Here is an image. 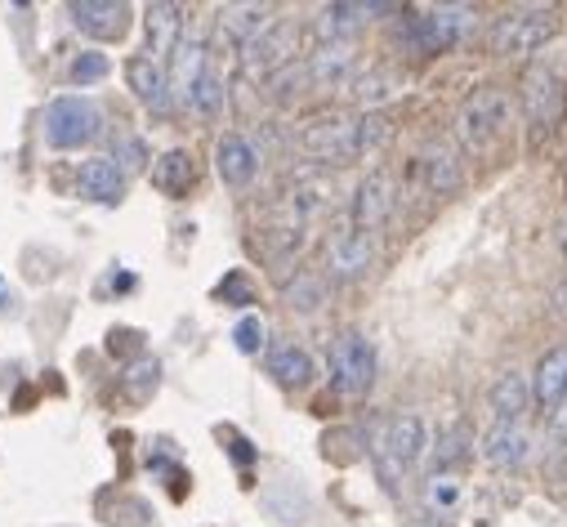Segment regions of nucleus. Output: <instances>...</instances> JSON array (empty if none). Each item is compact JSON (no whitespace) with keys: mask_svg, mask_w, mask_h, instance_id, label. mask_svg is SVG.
Instances as JSON below:
<instances>
[{"mask_svg":"<svg viewBox=\"0 0 567 527\" xmlns=\"http://www.w3.org/2000/svg\"><path fill=\"white\" fill-rule=\"evenodd\" d=\"M112 162L130 175V170H144L153 157H148V148H144V140H138V135H130V130H121V135H116V148H112Z\"/></svg>","mask_w":567,"mask_h":527,"instance_id":"34","label":"nucleus"},{"mask_svg":"<svg viewBox=\"0 0 567 527\" xmlns=\"http://www.w3.org/2000/svg\"><path fill=\"white\" fill-rule=\"evenodd\" d=\"M103 135V112L81 94H59L45 107V140L50 148H85Z\"/></svg>","mask_w":567,"mask_h":527,"instance_id":"6","label":"nucleus"},{"mask_svg":"<svg viewBox=\"0 0 567 527\" xmlns=\"http://www.w3.org/2000/svg\"><path fill=\"white\" fill-rule=\"evenodd\" d=\"M331 206V184L327 179H300L281 197V215H287V228H305L309 219H318Z\"/></svg>","mask_w":567,"mask_h":527,"instance_id":"22","label":"nucleus"},{"mask_svg":"<svg viewBox=\"0 0 567 527\" xmlns=\"http://www.w3.org/2000/svg\"><path fill=\"white\" fill-rule=\"evenodd\" d=\"M398 210V184L389 170H367L349 197V224L362 232H380Z\"/></svg>","mask_w":567,"mask_h":527,"instance_id":"9","label":"nucleus"},{"mask_svg":"<svg viewBox=\"0 0 567 527\" xmlns=\"http://www.w3.org/2000/svg\"><path fill=\"white\" fill-rule=\"evenodd\" d=\"M219 32L228 37V41H237L241 50L255 41V37H264L277 19H272V6H224L219 10Z\"/></svg>","mask_w":567,"mask_h":527,"instance_id":"25","label":"nucleus"},{"mask_svg":"<svg viewBox=\"0 0 567 527\" xmlns=\"http://www.w3.org/2000/svg\"><path fill=\"white\" fill-rule=\"evenodd\" d=\"M483 461L496 469H518L532 456V430L523 421H492V430L483 434Z\"/></svg>","mask_w":567,"mask_h":527,"instance_id":"19","label":"nucleus"},{"mask_svg":"<svg viewBox=\"0 0 567 527\" xmlns=\"http://www.w3.org/2000/svg\"><path fill=\"white\" fill-rule=\"evenodd\" d=\"M424 452H430V425H424V416L415 412H398L389 416L375 438H371V461H375V478L398 492L402 478L424 461Z\"/></svg>","mask_w":567,"mask_h":527,"instance_id":"1","label":"nucleus"},{"mask_svg":"<svg viewBox=\"0 0 567 527\" xmlns=\"http://www.w3.org/2000/svg\"><path fill=\"white\" fill-rule=\"evenodd\" d=\"M259 166H264V148L246 135H224L215 144V175L228 184V188H250L259 179Z\"/></svg>","mask_w":567,"mask_h":527,"instance_id":"15","label":"nucleus"},{"mask_svg":"<svg viewBox=\"0 0 567 527\" xmlns=\"http://www.w3.org/2000/svg\"><path fill=\"white\" fill-rule=\"evenodd\" d=\"M371 264H375V232H362L353 224H344V228L331 232V241H327V273L336 282L367 278Z\"/></svg>","mask_w":567,"mask_h":527,"instance_id":"12","label":"nucleus"},{"mask_svg":"<svg viewBox=\"0 0 567 527\" xmlns=\"http://www.w3.org/2000/svg\"><path fill=\"white\" fill-rule=\"evenodd\" d=\"M415 175H420V184L430 188L434 197H452V193L465 184V166H461V153H456L452 144H443V140L424 144V148L415 153Z\"/></svg>","mask_w":567,"mask_h":527,"instance_id":"14","label":"nucleus"},{"mask_svg":"<svg viewBox=\"0 0 567 527\" xmlns=\"http://www.w3.org/2000/svg\"><path fill=\"white\" fill-rule=\"evenodd\" d=\"M461 496H465V487H461L456 474H434L430 483H424V505H430L434 514H452L461 505Z\"/></svg>","mask_w":567,"mask_h":527,"instance_id":"32","label":"nucleus"},{"mask_svg":"<svg viewBox=\"0 0 567 527\" xmlns=\"http://www.w3.org/2000/svg\"><path fill=\"white\" fill-rule=\"evenodd\" d=\"M558 37V14L545 10V6H518V10H505L496 23H492V50L501 59H527V54H540L549 41Z\"/></svg>","mask_w":567,"mask_h":527,"instance_id":"5","label":"nucleus"},{"mask_svg":"<svg viewBox=\"0 0 567 527\" xmlns=\"http://www.w3.org/2000/svg\"><path fill=\"white\" fill-rule=\"evenodd\" d=\"M281 304L291 313H318L327 304V278L322 273H296V282L281 287Z\"/></svg>","mask_w":567,"mask_h":527,"instance_id":"28","label":"nucleus"},{"mask_svg":"<svg viewBox=\"0 0 567 527\" xmlns=\"http://www.w3.org/2000/svg\"><path fill=\"white\" fill-rule=\"evenodd\" d=\"M549 438L554 443H567V403L558 412H549Z\"/></svg>","mask_w":567,"mask_h":527,"instance_id":"40","label":"nucleus"},{"mask_svg":"<svg viewBox=\"0 0 567 527\" xmlns=\"http://www.w3.org/2000/svg\"><path fill=\"white\" fill-rule=\"evenodd\" d=\"M224 103H228V90H224V76H219V72H206V76L197 81V90H193V99H188V107H193L197 116H206V121H215V116H224Z\"/></svg>","mask_w":567,"mask_h":527,"instance_id":"30","label":"nucleus"},{"mask_svg":"<svg viewBox=\"0 0 567 527\" xmlns=\"http://www.w3.org/2000/svg\"><path fill=\"white\" fill-rule=\"evenodd\" d=\"M532 403L558 412L567 403V344H554L532 371Z\"/></svg>","mask_w":567,"mask_h":527,"instance_id":"20","label":"nucleus"},{"mask_svg":"<svg viewBox=\"0 0 567 527\" xmlns=\"http://www.w3.org/2000/svg\"><path fill=\"white\" fill-rule=\"evenodd\" d=\"M219 296H237V304H250V291H246V282H241V278H233L228 287H219Z\"/></svg>","mask_w":567,"mask_h":527,"instance_id":"41","label":"nucleus"},{"mask_svg":"<svg viewBox=\"0 0 567 527\" xmlns=\"http://www.w3.org/2000/svg\"><path fill=\"white\" fill-rule=\"evenodd\" d=\"M103 76H107V59H103L99 50H85V54L72 59V81H76V85H94V81H103Z\"/></svg>","mask_w":567,"mask_h":527,"instance_id":"37","label":"nucleus"},{"mask_svg":"<svg viewBox=\"0 0 567 527\" xmlns=\"http://www.w3.org/2000/svg\"><path fill=\"white\" fill-rule=\"evenodd\" d=\"M268 375H272L277 384H291V389L309 384V380H313V358H309V349L296 344V340H272V344H268Z\"/></svg>","mask_w":567,"mask_h":527,"instance_id":"24","label":"nucleus"},{"mask_svg":"<svg viewBox=\"0 0 567 527\" xmlns=\"http://www.w3.org/2000/svg\"><path fill=\"white\" fill-rule=\"evenodd\" d=\"M68 14L76 32L94 41H121L130 32V6H121V0H72Z\"/></svg>","mask_w":567,"mask_h":527,"instance_id":"16","label":"nucleus"},{"mask_svg":"<svg viewBox=\"0 0 567 527\" xmlns=\"http://www.w3.org/2000/svg\"><path fill=\"white\" fill-rule=\"evenodd\" d=\"M153 184L162 193H188V184H193V157L184 148H171L162 162H153Z\"/></svg>","mask_w":567,"mask_h":527,"instance_id":"29","label":"nucleus"},{"mask_svg":"<svg viewBox=\"0 0 567 527\" xmlns=\"http://www.w3.org/2000/svg\"><path fill=\"white\" fill-rule=\"evenodd\" d=\"M210 72V50H206V41L197 37V32H184V41L175 45V54H171V90H175V103L179 107H188V99H193V90H197V81Z\"/></svg>","mask_w":567,"mask_h":527,"instance_id":"18","label":"nucleus"},{"mask_svg":"<svg viewBox=\"0 0 567 527\" xmlns=\"http://www.w3.org/2000/svg\"><path fill=\"white\" fill-rule=\"evenodd\" d=\"M398 90H402V81L389 72V68H362L353 81H349V99L362 107V112H380L389 99H398Z\"/></svg>","mask_w":567,"mask_h":527,"instance_id":"27","label":"nucleus"},{"mask_svg":"<svg viewBox=\"0 0 567 527\" xmlns=\"http://www.w3.org/2000/svg\"><path fill=\"white\" fill-rule=\"evenodd\" d=\"M527 403H532V380L523 371H501L487 389V412L496 421H523L527 416Z\"/></svg>","mask_w":567,"mask_h":527,"instance_id":"21","label":"nucleus"},{"mask_svg":"<svg viewBox=\"0 0 567 527\" xmlns=\"http://www.w3.org/2000/svg\"><path fill=\"white\" fill-rule=\"evenodd\" d=\"M305 72H309V90H349V81L362 68H358V50L349 41V45H318L305 59Z\"/></svg>","mask_w":567,"mask_h":527,"instance_id":"17","label":"nucleus"},{"mask_svg":"<svg viewBox=\"0 0 567 527\" xmlns=\"http://www.w3.org/2000/svg\"><path fill=\"white\" fill-rule=\"evenodd\" d=\"M558 246H563V255H567V215L558 219Z\"/></svg>","mask_w":567,"mask_h":527,"instance_id":"43","label":"nucleus"},{"mask_svg":"<svg viewBox=\"0 0 567 527\" xmlns=\"http://www.w3.org/2000/svg\"><path fill=\"white\" fill-rule=\"evenodd\" d=\"M523 112H527V125L536 130V135H549V130L558 125V116H563V76H558V68H549V63L527 68Z\"/></svg>","mask_w":567,"mask_h":527,"instance_id":"11","label":"nucleus"},{"mask_svg":"<svg viewBox=\"0 0 567 527\" xmlns=\"http://www.w3.org/2000/svg\"><path fill=\"white\" fill-rule=\"evenodd\" d=\"M465 447H470V434H465V430H452V434L439 443V452H434V461H439V474H452V465L465 456Z\"/></svg>","mask_w":567,"mask_h":527,"instance_id":"38","label":"nucleus"},{"mask_svg":"<svg viewBox=\"0 0 567 527\" xmlns=\"http://www.w3.org/2000/svg\"><path fill=\"white\" fill-rule=\"evenodd\" d=\"M514 121V99L505 85H478L470 99H461L452 116V135L465 153H487L501 144V135Z\"/></svg>","mask_w":567,"mask_h":527,"instance_id":"2","label":"nucleus"},{"mask_svg":"<svg viewBox=\"0 0 567 527\" xmlns=\"http://www.w3.org/2000/svg\"><path fill=\"white\" fill-rule=\"evenodd\" d=\"M331 384L344 399H362L375 384V344L362 331H340L331 340Z\"/></svg>","mask_w":567,"mask_h":527,"instance_id":"7","label":"nucleus"},{"mask_svg":"<svg viewBox=\"0 0 567 527\" xmlns=\"http://www.w3.org/2000/svg\"><path fill=\"white\" fill-rule=\"evenodd\" d=\"M144 28H148V54H153V59L175 54V45H179V41H184V32H188L184 6H148Z\"/></svg>","mask_w":567,"mask_h":527,"instance_id":"26","label":"nucleus"},{"mask_svg":"<svg viewBox=\"0 0 567 527\" xmlns=\"http://www.w3.org/2000/svg\"><path fill=\"white\" fill-rule=\"evenodd\" d=\"M296 153L318 162V166H344L362 157V140H358V116L349 112H331V116H313L296 130Z\"/></svg>","mask_w":567,"mask_h":527,"instance_id":"4","label":"nucleus"},{"mask_svg":"<svg viewBox=\"0 0 567 527\" xmlns=\"http://www.w3.org/2000/svg\"><path fill=\"white\" fill-rule=\"evenodd\" d=\"M296 45H300V23L296 19H277L264 37H255L246 50H241V72L246 81H272L281 68L296 63Z\"/></svg>","mask_w":567,"mask_h":527,"instance_id":"8","label":"nucleus"},{"mask_svg":"<svg viewBox=\"0 0 567 527\" xmlns=\"http://www.w3.org/2000/svg\"><path fill=\"white\" fill-rule=\"evenodd\" d=\"M125 81H130V90L138 94V103H144L148 112H157V116H171V112H175L171 68H166L162 59H153V54L130 59V63H125Z\"/></svg>","mask_w":567,"mask_h":527,"instance_id":"13","label":"nucleus"},{"mask_svg":"<svg viewBox=\"0 0 567 527\" xmlns=\"http://www.w3.org/2000/svg\"><path fill=\"white\" fill-rule=\"evenodd\" d=\"M380 14H402V6H380V0H336V6L318 10L313 32L322 37V45H349V37H358Z\"/></svg>","mask_w":567,"mask_h":527,"instance_id":"10","label":"nucleus"},{"mask_svg":"<svg viewBox=\"0 0 567 527\" xmlns=\"http://www.w3.org/2000/svg\"><path fill=\"white\" fill-rule=\"evenodd\" d=\"M478 32V10L474 6H430V10H411L398 28L402 45L415 54H439Z\"/></svg>","mask_w":567,"mask_h":527,"instance_id":"3","label":"nucleus"},{"mask_svg":"<svg viewBox=\"0 0 567 527\" xmlns=\"http://www.w3.org/2000/svg\"><path fill=\"white\" fill-rule=\"evenodd\" d=\"M264 335H268V331H264L259 318H241V322L233 327V344H237L241 353H259V349H264Z\"/></svg>","mask_w":567,"mask_h":527,"instance_id":"39","label":"nucleus"},{"mask_svg":"<svg viewBox=\"0 0 567 527\" xmlns=\"http://www.w3.org/2000/svg\"><path fill=\"white\" fill-rule=\"evenodd\" d=\"M157 375H162V366H157L153 358H138V362L121 375V384H125V393H134V399H144V393L157 389Z\"/></svg>","mask_w":567,"mask_h":527,"instance_id":"36","label":"nucleus"},{"mask_svg":"<svg viewBox=\"0 0 567 527\" xmlns=\"http://www.w3.org/2000/svg\"><path fill=\"white\" fill-rule=\"evenodd\" d=\"M305 228H272L268 237H264V255H268V264H277V269H287V264H296V255L305 250Z\"/></svg>","mask_w":567,"mask_h":527,"instance_id":"31","label":"nucleus"},{"mask_svg":"<svg viewBox=\"0 0 567 527\" xmlns=\"http://www.w3.org/2000/svg\"><path fill=\"white\" fill-rule=\"evenodd\" d=\"M268 90H272V99H277V103H291L296 94H305V90H309L305 59H300V63H291V68H281V72L268 81Z\"/></svg>","mask_w":567,"mask_h":527,"instance_id":"35","label":"nucleus"},{"mask_svg":"<svg viewBox=\"0 0 567 527\" xmlns=\"http://www.w3.org/2000/svg\"><path fill=\"white\" fill-rule=\"evenodd\" d=\"M389 135H393V121H389L384 112H358V140H362V157H367V153H375V148H384V144H389Z\"/></svg>","mask_w":567,"mask_h":527,"instance_id":"33","label":"nucleus"},{"mask_svg":"<svg viewBox=\"0 0 567 527\" xmlns=\"http://www.w3.org/2000/svg\"><path fill=\"white\" fill-rule=\"evenodd\" d=\"M76 184H81L85 197H94V202H103V206H116V202L125 197V170H121L112 157H90V162H81Z\"/></svg>","mask_w":567,"mask_h":527,"instance_id":"23","label":"nucleus"},{"mask_svg":"<svg viewBox=\"0 0 567 527\" xmlns=\"http://www.w3.org/2000/svg\"><path fill=\"white\" fill-rule=\"evenodd\" d=\"M10 304H14V291H10L6 282H0V309H10Z\"/></svg>","mask_w":567,"mask_h":527,"instance_id":"42","label":"nucleus"}]
</instances>
